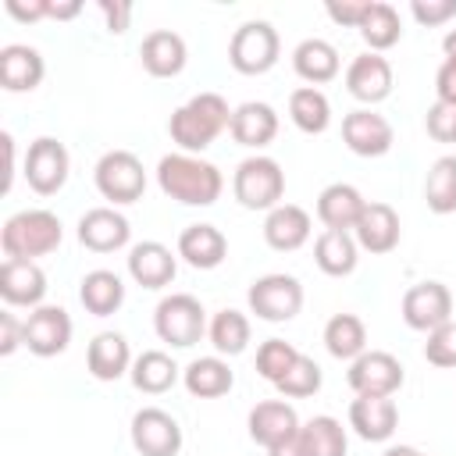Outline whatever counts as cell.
Here are the masks:
<instances>
[{"label": "cell", "mask_w": 456, "mask_h": 456, "mask_svg": "<svg viewBox=\"0 0 456 456\" xmlns=\"http://www.w3.org/2000/svg\"><path fill=\"white\" fill-rule=\"evenodd\" d=\"M157 185L164 196L185 207H210L224 189V175L217 164L196 153H164L157 164Z\"/></svg>", "instance_id": "6da1fadb"}, {"label": "cell", "mask_w": 456, "mask_h": 456, "mask_svg": "<svg viewBox=\"0 0 456 456\" xmlns=\"http://www.w3.org/2000/svg\"><path fill=\"white\" fill-rule=\"evenodd\" d=\"M232 110L228 100L221 93H196L189 96L182 107L171 110V121H167V132H171V142L178 146V153H203L228 125H232Z\"/></svg>", "instance_id": "7a4b0ae2"}, {"label": "cell", "mask_w": 456, "mask_h": 456, "mask_svg": "<svg viewBox=\"0 0 456 456\" xmlns=\"http://www.w3.org/2000/svg\"><path fill=\"white\" fill-rule=\"evenodd\" d=\"M61 242H64V224L53 210H43V207L18 210L0 228V249H4L7 260L50 256V253L61 249Z\"/></svg>", "instance_id": "3957f363"}, {"label": "cell", "mask_w": 456, "mask_h": 456, "mask_svg": "<svg viewBox=\"0 0 456 456\" xmlns=\"http://www.w3.org/2000/svg\"><path fill=\"white\" fill-rule=\"evenodd\" d=\"M232 192L246 210H274L285 196V171L274 157L253 153L239 160L232 175Z\"/></svg>", "instance_id": "277c9868"}, {"label": "cell", "mask_w": 456, "mask_h": 456, "mask_svg": "<svg viewBox=\"0 0 456 456\" xmlns=\"http://www.w3.org/2000/svg\"><path fill=\"white\" fill-rule=\"evenodd\" d=\"M153 331L171 349H189L207 335V310L189 292H171L153 310Z\"/></svg>", "instance_id": "5b68a950"}, {"label": "cell", "mask_w": 456, "mask_h": 456, "mask_svg": "<svg viewBox=\"0 0 456 456\" xmlns=\"http://www.w3.org/2000/svg\"><path fill=\"white\" fill-rule=\"evenodd\" d=\"M93 182L110 207H128L146 192V167L132 150H107L93 167Z\"/></svg>", "instance_id": "8992f818"}, {"label": "cell", "mask_w": 456, "mask_h": 456, "mask_svg": "<svg viewBox=\"0 0 456 456\" xmlns=\"http://www.w3.org/2000/svg\"><path fill=\"white\" fill-rule=\"evenodd\" d=\"M278 53H281V39H278V28L264 18H253V21H242L235 32H232V43H228V64L239 71V75H264L278 64Z\"/></svg>", "instance_id": "52a82bcc"}, {"label": "cell", "mask_w": 456, "mask_h": 456, "mask_svg": "<svg viewBox=\"0 0 456 456\" xmlns=\"http://www.w3.org/2000/svg\"><path fill=\"white\" fill-rule=\"evenodd\" d=\"M246 303H249V314H256L260 321L281 324V321H292L303 310V285H299L296 274L274 271V274H264L249 285Z\"/></svg>", "instance_id": "ba28073f"}, {"label": "cell", "mask_w": 456, "mask_h": 456, "mask_svg": "<svg viewBox=\"0 0 456 456\" xmlns=\"http://www.w3.org/2000/svg\"><path fill=\"white\" fill-rule=\"evenodd\" d=\"M68 171H71V157L64 150L61 139L53 135H39L28 142V153H25V182L36 196H53L64 189L68 182Z\"/></svg>", "instance_id": "9c48e42d"}, {"label": "cell", "mask_w": 456, "mask_h": 456, "mask_svg": "<svg viewBox=\"0 0 456 456\" xmlns=\"http://www.w3.org/2000/svg\"><path fill=\"white\" fill-rule=\"evenodd\" d=\"M128 431H132V445L139 456H178L182 452V424L160 406L135 410Z\"/></svg>", "instance_id": "30bf717a"}, {"label": "cell", "mask_w": 456, "mask_h": 456, "mask_svg": "<svg viewBox=\"0 0 456 456\" xmlns=\"http://www.w3.org/2000/svg\"><path fill=\"white\" fill-rule=\"evenodd\" d=\"M403 363L385 349H367L346 370V381L356 395H395L403 388Z\"/></svg>", "instance_id": "8fae6325"}, {"label": "cell", "mask_w": 456, "mask_h": 456, "mask_svg": "<svg viewBox=\"0 0 456 456\" xmlns=\"http://www.w3.org/2000/svg\"><path fill=\"white\" fill-rule=\"evenodd\" d=\"M403 321L413 331H435L452 321V292L442 281H417L403 296Z\"/></svg>", "instance_id": "7c38bea8"}, {"label": "cell", "mask_w": 456, "mask_h": 456, "mask_svg": "<svg viewBox=\"0 0 456 456\" xmlns=\"http://www.w3.org/2000/svg\"><path fill=\"white\" fill-rule=\"evenodd\" d=\"M342 142L356 157H385L395 142V132H392L388 118L378 114L374 107H356L342 118Z\"/></svg>", "instance_id": "4fadbf2b"}, {"label": "cell", "mask_w": 456, "mask_h": 456, "mask_svg": "<svg viewBox=\"0 0 456 456\" xmlns=\"http://www.w3.org/2000/svg\"><path fill=\"white\" fill-rule=\"evenodd\" d=\"M71 342V317L64 306H53V303H43L36 310H28L25 317V349L32 356H57L64 353Z\"/></svg>", "instance_id": "5bb4252c"}, {"label": "cell", "mask_w": 456, "mask_h": 456, "mask_svg": "<svg viewBox=\"0 0 456 456\" xmlns=\"http://www.w3.org/2000/svg\"><path fill=\"white\" fill-rule=\"evenodd\" d=\"M346 93L353 100L367 103V107L388 100V93H392V64L374 50L356 53L349 61V68H346Z\"/></svg>", "instance_id": "9a60e30c"}, {"label": "cell", "mask_w": 456, "mask_h": 456, "mask_svg": "<svg viewBox=\"0 0 456 456\" xmlns=\"http://www.w3.org/2000/svg\"><path fill=\"white\" fill-rule=\"evenodd\" d=\"M125 267H128V278L135 285H142V289H164L178 274V253H171L157 239H142V242H135L128 249Z\"/></svg>", "instance_id": "2e32d148"}, {"label": "cell", "mask_w": 456, "mask_h": 456, "mask_svg": "<svg viewBox=\"0 0 456 456\" xmlns=\"http://www.w3.org/2000/svg\"><path fill=\"white\" fill-rule=\"evenodd\" d=\"M128 239H132V224L114 207H93L78 217V242L93 253H114L128 246Z\"/></svg>", "instance_id": "e0dca14e"}, {"label": "cell", "mask_w": 456, "mask_h": 456, "mask_svg": "<svg viewBox=\"0 0 456 456\" xmlns=\"http://www.w3.org/2000/svg\"><path fill=\"white\" fill-rule=\"evenodd\" d=\"M399 235H403V224H399V214L395 207L388 203H378V200H367L356 228H353V239L360 249L381 256V253H392L399 246Z\"/></svg>", "instance_id": "ac0fdd59"}, {"label": "cell", "mask_w": 456, "mask_h": 456, "mask_svg": "<svg viewBox=\"0 0 456 456\" xmlns=\"http://www.w3.org/2000/svg\"><path fill=\"white\" fill-rule=\"evenodd\" d=\"M46 296V274L36 260H7L0 264V299L7 306H43Z\"/></svg>", "instance_id": "d6986e66"}, {"label": "cell", "mask_w": 456, "mask_h": 456, "mask_svg": "<svg viewBox=\"0 0 456 456\" xmlns=\"http://www.w3.org/2000/svg\"><path fill=\"white\" fill-rule=\"evenodd\" d=\"M349 428L363 442H388L399 428V406L392 395H356L349 403Z\"/></svg>", "instance_id": "ffe728a7"}, {"label": "cell", "mask_w": 456, "mask_h": 456, "mask_svg": "<svg viewBox=\"0 0 456 456\" xmlns=\"http://www.w3.org/2000/svg\"><path fill=\"white\" fill-rule=\"evenodd\" d=\"M232 139L246 150H264L274 142L278 135V110L264 100H246L232 110V125H228Z\"/></svg>", "instance_id": "44dd1931"}, {"label": "cell", "mask_w": 456, "mask_h": 456, "mask_svg": "<svg viewBox=\"0 0 456 456\" xmlns=\"http://www.w3.org/2000/svg\"><path fill=\"white\" fill-rule=\"evenodd\" d=\"M246 428H249V438H253L256 445L274 449L278 442L292 438V435H296L303 424H299L296 410H292L285 399H264V403H256V406L249 410Z\"/></svg>", "instance_id": "7402d4cb"}, {"label": "cell", "mask_w": 456, "mask_h": 456, "mask_svg": "<svg viewBox=\"0 0 456 456\" xmlns=\"http://www.w3.org/2000/svg\"><path fill=\"white\" fill-rule=\"evenodd\" d=\"M139 61L153 78H175V75H182V68L189 61V46L178 32L153 28V32H146V39L139 46Z\"/></svg>", "instance_id": "603a6c76"}, {"label": "cell", "mask_w": 456, "mask_h": 456, "mask_svg": "<svg viewBox=\"0 0 456 456\" xmlns=\"http://www.w3.org/2000/svg\"><path fill=\"white\" fill-rule=\"evenodd\" d=\"M310 232H314V221L299 203H278L264 217V242L278 253H292V249L306 246Z\"/></svg>", "instance_id": "cb8c5ba5"}, {"label": "cell", "mask_w": 456, "mask_h": 456, "mask_svg": "<svg viewBox=\"0 0 456 456\" xmlns=\"http://www.w3.org/2000/svg\"><path fill=\"white\" fill-rule=\"evenodd\" d=\"M46 75L43 53L28 43H7L0 50V86L7 93H32Z\"/></svg>", "instance_id": "d4e9b609"}, {"label": "cell", "mask_w": 456, "mask_h": 456, "mask_svg": "<svg viewBox=\"0 0 456 456\" xmlns=\"http://www.w3.org/2000/svg\"><path fill=\"white\" fill-rule=\"evenodd\" d=\"M175 253L196 271H214L228 256V239L217 224H189V228H182Z\"/></svg>", "instance_id": "484cf974"}, {"label": "cell", "mask_w": 456, "mask_h": 456, "mask_svg": "<svg viewBox=\"0 0 456 456\" xmlns=\"http://www.w3.org/2000/svg\"><path fill=\"white\" fill-rule=\"evenodd\" d=\"M132 349H128V338L121 331H100L93 335L89 349H86V370L96 378V381H118L132 370Z\"/></svg>", "instance_id": "4316f807"}, {"label": "cell", "mask_w": 456, "mask_h": 456, "mask_svg": "<svg viewBox=\"0 0 456 456\" xmlns=\"http://www.w3.org/2000/svg\"><path fill=\"white\" fill-rule=\"evenodd\" d=\"M363 207H367V200L360 196L356 185H349V182H331V185H324L321 196H317V221H321L324 228L353 232L356 221H360V214H363Z\"/></svg>", "instance_id": "83f0119b"}, {"label": "cell", "mask_w": 456, "mask_h": 456, "mask_svg": "<svg viewBox=\"0 0 456 456\" xmlns=\"http://www.w3.org/2000/svg\"><path fill=\"white\" fill-rule=\"evenodd\" d=\"M292 71L306 82V86H324L338 75V50L321 39V36H310L303 43H296L292 50Z\"/></svg>", "instance_id": "f1b7e54d"}, {"label": "cell", "mask_w": 456, "mask_h": 456, "mask_svg": "<svg viewBox=\"0 0 456 456\" xmlns=\"http://www.w3.org/2000/svg\"><path fill=\"white\" fill-rule=\"evenodd\" d=\"M360 260V246L353 239V232H338V228H324L314 242V264L328 274V278H346L356 271Z\"/></svg>", "instance_id": "f546056e"}, {"label": "cell", "mask_w": 456, "mask_h": 456, "mask_svg": "<svg viewBox=\"0 0 456 456\" xmlns=\"http://www.w3.org/2000/svg\"><path fill=\"white\" fill-rule=\"evenodd\" d=\"M182 385L196 399H217V395L232 392L235 374L224 356H196L189 367H182Z\"/></svg>", "instance_id": "4dcf8cb0"}, {"label": "cell", "mask_w": 456, "mask_h": 456, "mask_svg": "<svg viewBox=\"0 0 456 456\" xmlns=\"http://www.w3.org/2000/svg\"><path fill=\"white\" fill-rule=\"evenodd\" d=\"M78 299H82V306H86L93 317H110V314H118L121 303H125V281H121L114 271L96 267V271L82 274V281H78Z\"/></svg>", "instance_id": "1f68e13d"}, {"label": "cell", "mask_w": 456, "mask_h": 456, "mask_svg": "<svg viewBox=\"0 0 456 456\" xmlns=\"http://www.w3.org/2000/svg\"><path fill=\"white\" fill-rule=\"evenodd\" d=\"M132 385L146 395H160L167 388H175V381L182 378V367L164 353V349H146L132 360V370H128Z\"/></svg>", "instance_id": "d6a6232c"}, {"label": "cell", "mask_w": 456, "mask_h": 456, "mask_svg": "<svg viewBox=\"0 0 456 456\" xmlns=\"http://www.w3.org/2000/svg\"><path fill=\"white\" fill-rule=\"evenodd\" d=\"M289 118H292V125H296L299 132L321 135V132H328V125H331V103H328V96H324L317 86H299V89H292V96H289Z\"/></svg>", "instance_id": "836d02e7"}, {"label": "cell", "mask_w": 456, "mask_h": 456, "mask_svg": "<svg viewBox=\"0 0 456 456\" xmlns=\"http://www.w3.org/2000/svg\"><path fill=\"white\" fill-rule=\"evenodd\" d=\"M324 349L335 356V360H356L367 353V328L356 314H335L328 317L324 324Z\"/></svg>", "instance_id": "e575fe53"}, {"label": "cell", "mask_w": 456, "mask_h": 456, "mask_svg": "<svg viewBox=\"0 0 456 456\" xmlns=\"http://www.w3.org/2000/svg\"><path fill=\"white\" fill-rule=\"evenodd\" d=\"M207 338H210L217 356H239L249 346V317L242 310H232V306L217 310L207 324Z\"/></svg>", "instance_id": "d590c367"}, {"label": "cell", "mask_w": 456, "mask_h": 456, "mask_svg": "<svg viewBox=\"0 0 456 456\" xmlns=\"http://www.w3.org/2000/svg\"><path fill=\"white\" fill-rule=\"evenodd\" d=\"M424 200L431 214H456V153H445L428 167Z\"/></svg>", "instance_id": "8d00e7d4"}, {"label": "cell", "mask_w": 456, "mask_h": 456, "mask_svg": "<svg viewBox=\"0 0 456 456\" xmlns=\"http://www.w3.org/2000/svg\"><path fill=\"white\" fill-rule=\"evenodd\" d=\"M360 39H363L374 53H381V50L395 46V43L403 39L399 11H395L392 4H385V0H374V4H370V11H367V18H363V25H360Z\"/></svg>", "instance_id": "74e56055"}, {"label": "cell", "mask_w": 456, "mask_h": 456, "mask_svg": "<svg viewBox=\"0 0 456 456\" xmlns=\"http://www.w3.org/2000/svg\"><path fill=\"white\" fill-rule=\"evenodd\" d=\"M299 431H303V442H306V452L310 456H346V449H349V438H346L342 420H335L328 413L310 417Z\"/></svg>", "instance_id": "f35d334b"}, {"label": "cell", "mask_w": 456, "mask_h": 456, "mask_svg": "<svg viewBox=\"0 0 456 456\" xmlns=\"http://www.w3.org/2000/svg\"><path fill=\"white\" fill-rule=\"evenodd\" d=\"M296 360H299V349H296L292 342H285V338H267V342H260V349H256V374H260L264 381L278 385V381L285 378V370H289Z\"/></svg>", "instance_id": "ab89813d"}, {"label": "cell", "mask_w": 456, "mask_h": 456, "mask_svg": "<svg viewBox=\"0 0 456 456\" xmlns=\"http://www.w3.org/2000/svg\"><path fill=\"white\" fill-rule=\"evenodd\" d=\"M321 381H324V374H321L317 360L299 353V360H296V363L285 370V378H281L274 388H278L285 399H306V395L321 392Z\"/></svg>", "instance_id": "60d3db41"}, {"label": "cell", "mask_w": 456, "mask_h": 456, "mask_svg": "<svg viewBox=\"0 0 456 456\" xmlns=\"http://www.w3.org/2000/svg\"><path fill=\"white\" fill-rule=\"evenodd\" d=\"M424 360L431 367H456V321H445L442 328L428 331Z\"/></svg>", "instance_id": "b9f144b4"}, {"label": "cell", "mask_w": 456, "mask_h": 456, "mask_svg": "<svg viewBox=\"0 0 456 456\" xmlns=\"http://www.w3.org/2000/svg\"><path fill=\"white\" fill-rule=\"evenodd\" d=\"M424 128L435 142H456V103L435 100L424 114Z\"/></svg>", "instance_id": "7bdbcfd3"}, {"label": "cell", "mask_w": 456, "mask_h": 456, "mask_svg": "<svg viewBox=\"0 0 456 456\" xmlns=\"http://www.w3.org/2000/svg\"><path fill=\"white\" fill-rule=\"evenodd\" d=\"M410 14L417 18V25H445L449 18H456V0H413L410 4Z\"/></svg>", "instance_id": "ee69618b"}, {"label": "cell", "mask_w": 456, "mask_h": 456, "mask_svg": "<svg viewBox=\"0 0 456 456\" xmlns=\"http://www.w3.org/2000/svg\"><path fill=\"white\" fill-rule=\"evenodd\" d=\"M370 4H374V0H328L324 11H328V18H331L335 25L360 28L363 18H367V11H370Z\"/></svg>", "instance_id": "f6af8a7d"}, {"label": "cell", "mask_w": 456, "mask_h": 456, "mask_svg": "<svg viewBox=\"0 0 456 456\" xmlns=\"http://www.w3.org/2000/svg\"><path fill=\"white\" fill-rule=\"evenodd\" d=\"M96 7L107 21V32H114V36L128 32V25H132V4L128 0H100Z\"/></svg>", "instance_id": "bcb514c9"}, {"label": "cell", "mask_w": 456, "mask_h": 456, "mask_svg": "<svg viewBox=\"0 0 456 456\" xmlns=\"http://www.w3.org/2000/svg\"><path fill=\"white\" fill-rule=\"evenodd\" d=\"M18 346H25V321H18L11 310L0 314V356H11Z\"/></svg>", "instance_id": "7dc6e473"}, {"label": "cell", "mask_w": 456, "mask_h": 456, "mask_svg": "<svg viewBox=\"0 0 456 456\" xmlns=\"http://www.w3.org/2000/svg\"><path fill=\"white\" fill-rule=\"evenodd\" d=\"M4 11L11 18H18V21H39V18H50V0H28V4L4 0Z\"/></svg>", "instance_id": "c3c4849f"}, {"label": "cell", "mask_w": 456, "mask_h": 456, "mask_svg": "<svg viewBox=\"0 0 456 456\" xmlns=\"http://www.w3.org/2000/svg\"><path fill=\"white\" fill-rule=\"evenodd\" d=\"M435 100L456 103V64H449V61H442L435 71Z\"/></svg>", "instance_id": "681fc988"}, {"label": "cell", "mask_w": 456, "mask_h": 456, "mask_svg": "<svg viewBox=\"0 0 456 456\" xmlns=\"http://www.w3.org/2000/svg\"><path fill=\"white\" fill-rule=\"evenodd\" d=\"M267 456H310L306 452V442H303V431H296L292 438H285L274 449H267Z\"/></svg>", "instance_id": "f907efd6"}, {"label": "cell", "mask_w": 456, "mask_h": 456, "mask_svg": "<svg viewBox=\"0 0 456 456\" xmlns=\"http://www.w3.org/2000/svg\"><path fill=\"white\" fill-rule=\"evenodd\" d=\"M0 142H4V157H7V171H4L0 192H11V185H14V135L11 132H0Z\"/></svg>", "instance_id": "816d5d0a"}, {"label": "cell", "mask_w": 456, "mask_h": 456, "mask_svg": "<svg viewBox=\"0 0 456 456\" xmlns=\"http://www.w3.org/2000/svg\"><path fill=\"white\" fill-rule=\"evenodd\" d=\"M78 11H82L78 0H64V4H61V0L53 4V0H50V18H57V21H68V18H75Z\"/></svg>", "instance_id": "f5cc1de1"}, {"label": "cell", "mask_w": 456, "mask_h": 456, "mask_svg": "<svg viewBox=\"0 0 456 456\" xmlns=\"http://www.w3.org/2000/svg\"><path fill=\"white\" fill-rule=\"evenodd\" d=\"M442 53H445L449 64H456V28H449V32L442 36Z\"/></svg>", "instance_id": "db71d44e"}, {"label": "cell", "mask_w": 456, "mask_h": 456, "mask_svg": "<svg viewBox=\"0 0 456 456\" xmlns=\"http://www.w3.org/2000/svg\"><path fill=\"white\" fill-rule=\"evenodd\" d=\"M381 456H424L420 449H413V445H388Z\"/></svg>", "instance_id": "11a10c76"}]
</instances>
